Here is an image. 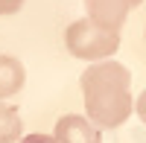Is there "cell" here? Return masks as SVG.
Masks as SVG:
<instances>
[{"instance_id":"6da1fadb","label":"cell","mask_w":146,"mask_h":143,"mask_svg":"<svg viewBox=\"0 0 146 143\" xmlns=\"http://www.w3.org/2000/svg\"><path fill=\"white\" fill-rule=\"evenodd\" d=\"M79 85L85 93V108L88 120L96 128H117L129 120L135 111L131 99V73L120 62H96L79 76Z\"/></svg>"},{"instance_id":"7a4b0ae2","label":"cell","mask_w":146,"mask_h":143,"mask_svg":"<svg viewBox=\"0 0 146 143\" xmlns=\"http://www.w3.org/2000/svg\"><path fill=\"white\" fill-rule=\"evenodd\" d=\"M64 44H67L70 56H76V58H85V62H102V58H108L111 53H117L120 32L102 29V26H96V23H91L88 18H82V21H73L67 26Z\"/></svg>"},{"instance_id":"3957f363","label":"cell","mask_w":146,"mask_h":143,"mask_svg":"<svg viewBox=\"0 0 146 143\" xmlns=\"http://www.w3.org/2000/svg\"><path fill=\"white\" fill-rule=\"evenodd\" d=\"M56 143H102V134L88 117L64 114L56 123Z\"/></svg>"},{"instance_id":"277c9868","label":"cell","mask_w":146,"mask_h":143,"mask_svg":"<svg viewBox=\"0 0 146 143\" xmlns=\"http://www.w3.org/2000/svg\"><path fill=\"white\" fill-rule=\"evenodd\" d=\"M85 6H88L91 23H96L102 29H114V32H120V26H123V21L131 9L129 0H85Z\"/></svg>"},{"instance_id":"5b68a950","label":"cell","mask_w":146,"mask_h":143,"mask_svg":"<svg viewBox=\"0 0 146 143\" xmlns=\"http://www.w3.org/2000/svg\"><path fill=\"white\" fill-rule=\"evenodd\" d=\"M27 70L15 56H0V99H9L23 88Z\"/></svg>"},{"instance_id":"8992f818","label":"cell","mask_w":146,"mask_h":143,"mask_svg":"<svg viewBox=\"0 0 146 143\" xmlns=\"http://www.w3.org/2000/svg\"><path fill=\"white\" fill-rule=\"evenodd\" d=\"M21 114L12 105L0 102V143H15L21 137Z\"/></svg>"},{"instance_id":"52a82bcc","label":"cell","mask_w":146,"mask_h":143,"mask_svg":"<svg viewBox=\"0 0 146 143\" xmlns=\"http://www.w3.org/2000/svg\"><path fill=\"white\" fill-rule=\"evenodd\" d=\"M21 6H23V0H0V18L3 15H15Z\"/></svg>"},{"instance_id":"ba28073f","label":"cell","mask_w":146,"mask_h":143,"mask_svg":"<svg viewBox=\"0 0 146 143\" xmlns=\"http://www.w3.org/2000/svg\"><path fill=\"white\" fill-rule=\"evenodd\" d=\"M21 143H56V137L53 134H27Z\"/></svg>"},{"instance_id":"9c48e42d","label":"cell","mask_w":146,"mask_h":143,"mask_svg":"<svg viewBox=\"0 0 146 143\" xmlns=\"http://www.w3.org/2000/svg\"><path fill=\"white\" fill-rule=\"evenodd\" d=\"M135 108H137V117L146 123V88L140 91V97H137V102H135Z\"/></svg>"},{"instance_id":"30bf717a","label":"cell","mask_w":146,"mask_h":143,"mask_svg":"<svg viewBox=\"0 0 146 143\" xmlns=\"http://www.w3.org/2000/svg\"><path fill=\"white\" fill-rule=\"evenodd\" d=\"M137 3H143V0H129V6H137Z\"/></svg>"}]
</instances>
